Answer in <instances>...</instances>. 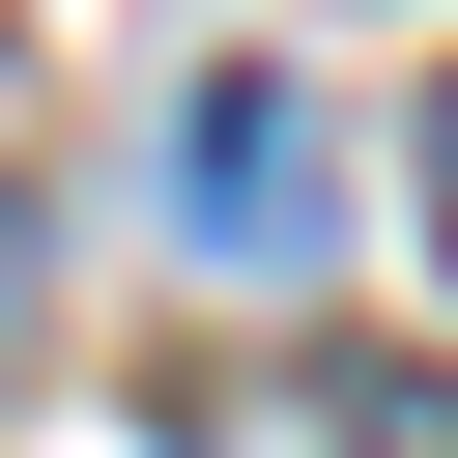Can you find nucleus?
Masks as SVG:
<instances>
[{
    "label": "nucleus",
    "instance_id": "obj_1",
    "mask_svg": "<svg viewBox=\"0 0 458 458\" xmlns=\"http://www.w3.org/2000/svg\"><path fill=\"white\" fill-rule=\"evenodd\" d=\"M172 229H200L229 286H315L344 172H315V86H286V57H200V86H172Z\"/></svg>",
    "mask_w": 458,
    "mask_h": 458
},
{
    "label": "nucleus",
    "instance_id": "obj_4",
    "mask_svg": "<svg viewBox=\"0 0 458 458\" xmlns=\"http://www.w3.org/2000/svg\"><path fill=\"white\" fill-rule=\"evenodd\" d=\"M0 315H29V200H0Z\"/></svg>",
    "mask_w": 458,
    "mask_h": 458
},
{
    "label": "nucleus",
    "instance_id": "obj_3",
    "mask_svg": "<svg viewBox=\"0 0 458 458\" xmlns=\"http://www.w3.org/2000/svg\"><path fill=\"white\" fill-rule=\"evenodd\" d=\"M429 258H458V86H429Z\"/></svg>",
    "mask_w": 458,
    "mask_h": 458
},
{
    "label": "nucleus",
    "instance_id": "obj_2",
    "mask_svg": "<svg viewBox=\"0 0 458 458\" xmlns=\"http://www.w3.org/2000/svg\"><path fill=\"white\" fill-rule=\"evenodd\" d=\"M315 429H344V458H458V401H429L401 344H315Z\"/></svg>",
    "mask_w": 458,
    "mask_h": 458
}]
</instances>
